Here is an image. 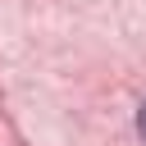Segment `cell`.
<instances>
[{
  "mask_svg": "<svg viewBox=\"0 0 146 146\" xmlns=\"http://www.w3.org/2000/svg\"><path fill=\"white\" fill-rule=\"evenodd\" d=\"M137 132H141V141H146V100L137 105Z\"/></svg>",
  "mask_w": 146,
  "mask_h": 146,
  "instance_id": "cell-1",
  "label": "cell"
}]
</instances>
